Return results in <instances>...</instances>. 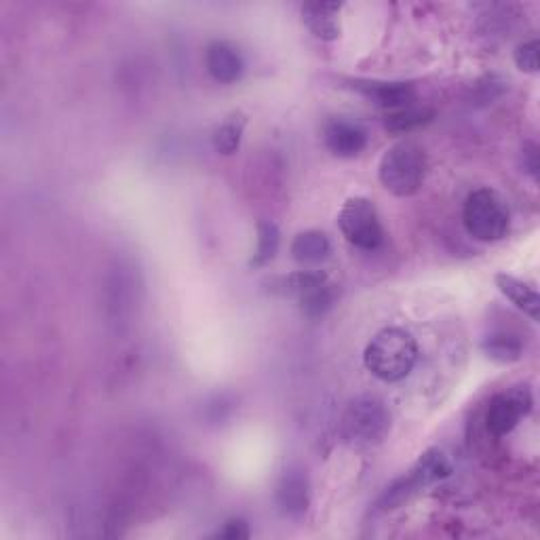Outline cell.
<instances>
[{"instance_id": "cell-5", "label": "cell", "mask_w": 540, "mask_h": 540, "mask_svg": "<svg viewBox=\"0 0 540 540\" xmlns=\"http://www.w3.org/2000/svg\"><path fill=\"white\" fill-rule=\"evenodd\" d=\"M452 473V465L450 460L446 458L441 450L431 448L424 452L416 465L412 467V471L397 479L393 486L387 488V492L382 494V498L378 500L380 511H393L399 509L403 503H408V500L418 494L422 488H427L435 481L448 477Z\"/></svg>"}, {"instance_id": "cell-7", "label": "cell", "mask_w": 540, "mask_h": 540, "mask_svg": "<svg viewBox=\"0 0 540 540\" xmlns=\"http://www.w3.org/2000/svg\"><path fill=\"white\" fill-rule=\"evenodd\" d=\"M532 391L528 384H517V387L496 395L486 412L488 431L496 437L509 435L522 418L532 412Z\"/></svg>"}, {"instance_id": "cell-8", "label": "cell", "mask_w": 540, "mask_h": 540, "mask_svg": "<svg viewBox=\"0 0 540 540\" xmlns=\"http://www.w3.org/2000/svg\"><path fill=\"white\" fill-rule=\"evenodd\" d=\"M351 87L359 91L363 98H368L376 106L384 110H401L414 106L416 102V89L412 83H401V81H361L355 79L351 81Z\"/></svg>"}, {"instance_id": "cell-21", "label": "cell", "mask_w": 540, "mask_h": 540, "mask_svg": "<svg viewBox=\"0 0 540 540\" xmlns=\"http://www.w3.org/2000/svg\"><path fill=\"white\" fill-rule=\"evenodd\" d=\"M513 60H515V66L522 70V72H538V41L534 38V41H528V43H522L515 53H513Z\"/></svg>"}, {"instance_id": "cell-13", "label": "cell", "mask_w": 540, "mask_h": 540, "mask_svg": "<svg viewBox=\"0 0 540 540\" xmlns=\"http://www.w3.org/2000/svg\"><path fill=\"white\" fill-rule=\"evenodd\" d=\"M494 283L498 287V292L507 300H511L524 315H528L534 321L540 317V296L532 285L507 273H498L494 277Z\"/></svg>"}, {"instance_id": "cell-9", "label": "cell", "mask_w": 540, "mask_h": 540, "mask_svg": "<svg viewBox=\"0 0 540 540\" xmlns=\"http://www.w3.org/2000/svg\"><path fill=\"white\" fill-rule=\"evenodd\" d=\"M205 68L211 74V79L230 85L237 83L243 76L245 60L239 47H235L233 43L214 41L205 51Z\"/></svg>"}, {"instance_id": "cell-16", "label": "cell", "mask_w": 540, "mask_h": 540, "mask_svg": "<svg viewBox=\"0 0 540 540\" xmlns=\"http://www.w3.org/2000/svg\"><path fill=\"white\" fill-rule=\"evenodd\" d=\"M481 351L496 363H515L524 355V344L515 334L496 332L481 342Z\"/></svg>"}, {"instance_id": "cell-15", "label": "cell", "mask_w": 540, "mask_h": 540, "mask_svg": "<svg viewBox=\"0 0 540 540\" xmlns=\"http://www.w3.org/2000/svg\"><path fill=\"white\" fill-rule=\"evenodd\" d=\"M327 281L325 273L321 270H298L287 277H277L270 281V292L285 296V298H296L300 300L308 292H313L315 287L323 285Z\"/></svg>"}, {"instance_id": "cell-1", "label": "cell", "mask_w": 540, "mask_h": 540, "mask_svg": "<svg viewBox=\"0 0 540 540\" xmlns=\"http://www.w3.org/2000/svg\"><path fill=\"white\" fill-rule=\"evenodd\" d=\"M418 361V344L401 327H384L365 346L363 363L372 376L382 382H401L408 378Z\"/></svg>"}, {"instance_id": "cell-3", "label": "cell", "mask_w": 540, "mask_h": 540, "mask_svg": "<svg viewBox=\"0 0 540 540\" xmlns=\"http://www.w3.org/2000/svg\"><path fill=\"white\" fill-rule=\"evenodd\" d=\"M391 433V412L376 395L355 397L342 416V437L357 448L378 446Z\"/></svg>"}, {"instance_id": "cell-14", "label": "cell", "mask_w": 540, "mask_h": 540, "mask_svg": "<svg viewBox=\"0 0 540 540\" xmlns=\"http://www.w3.org/2000/svg\"><path fill=\"white\" fill-rule=\"evenodd\" d=\"M289 252H292V258L298 264L315 266V264H321L330 258L332 243H330V239H327L325 233H321V230H304V233H300L292 241Z\"/></svg>"}, {"instance_id": "cell-2", "label": "cell", "mask_w": 540, "mask_h": 540, "mask_svg": "<svg viewBox=\"0 0 540 540\" xmlns=\"http://www.w3.org/2000/svg\"><path fill=\"white\" fill-rule=\"evenodd\" d=\"M427 152L416 142L403 140L382 154L378 178L395 197H414L427 178Z\"/></svg>"}, {"instance_id": "cell-17", "label": "cell", "mask_w": 540, "mask_h": 540, "mask_svg": "<svg viewBox=\"0 0 540 540\" xmlns=\"http://www.w3.org/2000/svg\"><path fill=\"white\" fill-rule=\"evenodd\" d=\"M435 117V112L431 108H420V106H408L401 110H393L384 119V127L391 133H412L424 125H429Z\"/></svg>"}, {"instance_id": "cell-23", "label": "cell", "mask_w": 540, "mask_h": 540, "mask_svg": "<svg viewBox=\"0 0 540 540\" xmlns=\"http://www.w3.org/2000/svg\"><path fill=\"white\" fill-rule=\"evenodd\" d=\"M524 167H526V171L530 173V176L534 180L538 178L540 163H538V148H536V144H526L524 146Z\"/></svg>"}, {"instance_id": "cell-18", "label": "cell", "mask_w": 540, "mask_h": 540, "mask_svg": "<svg viewBox=\"0 0 540 540\" xmlns=\"http://www.w3.org/2000/svg\"><path fill=\"white\" fill-rule=\"evenodd\" d=\"M245 123H247L245 114H241V112L230 114V117L214 131V138H211L214 150L224 154V157H228V154H235L241 146V140H243Z\"/></svg>"}, {"instance_id": "cell-12", "label": "cell", "mask_w": 540, "mask_h": 540, "mask_svg": "<svg viewBox=\"0 0 540 540\" xmlns=\"http://www.w3.org/2000/svg\"><path fill=\"white\" fill-rule=\"evenodd\" d=\"M340 3H306L302 7V22L321 41H336L340 36Z\"/></svg>"}, {"instance_id": "cell-4", "label": "cell", "mask_w": 540, "mask_h": 540, "mask_svg": "<svg viewBox=\"0 0 540 540\" xmlns=\"http://www.w3.org/2000/svg\"><path fill=\"white\" fill-rule=\"evenodd\" d=\"M462 222L467 233L484 243L505 239L511 228V214L505 199L492 188L473 190L462 209Z\"/></svg>"}, {"instance_id": "cell-22", "label": "cell", "mask_w": 540, "mask_h": 540, "mask_svg": "<svg viewBox=\"0 0 540 540\" xmlns=\"http://www.w3.org/2000/svg\"><path fill=\"white\" fill-rule=\"evenodd\" d=\"M216 538L224 540H245L249 538V526L243 522V519H228V522L218 530Z\"/></svg>"}, {"instance_id": "cell-20", "label": "cell", "mask_w": 540, "mask_h": 540, "mask_svg": "<svg viewBox=\"0 0 540 540\" xmlns=\"http://www.w3.org/2000/svg\"><path fill=\"white\" fill-rule=\"evenodd\" d=\"M300 311L308 317V319H321L327 313L332 311V306L336 302V285H332L330 281H325L323 285L315 287L313 292H308L306 296H302L300 300Z\"/></svg>"}, {"instance_id": "cell-19", "label": "cell", "mask_w": 540, "mask_h": 540, "mask_svg": "<svg viewBox=\"0 0 540 540\" xmlns=\"http://www.w3.org/2000/svg\"><path fill=\"white\" fill-rule=\"evenodd\" d=\"M281 245V233L275 222L270 220H260L258 222V243H256V252L252 258L254 268H262L268 262H273Z\"/></svg>"}, {"instance_id": "cell-11", "label": "cell", "mask_w": 540, "mask_h": 540, "mask_svg": "<svg viewBox=\"0 0 540 540\" xmlns=\"http://www.w3.org/2000/svg\"><path fill=\"white\" fill-rule=\"evenodd\" d=\"M275 503L285 517L298 519L306 513L308 503H311V496H308V479L304 471L289 469L283 473V477L277 484Z\"/></svg>"}, {"instance_id": "cell-6", "label": "cell", "mask_w": 540, "mask_h": 540, "mask_svg": "<svg viewBox=\"0 0 540 540\" xmlns=\"http://www.w3.org/2000/svg\"><path fill=\"white\" fill-rule=\"evenodd\" d=\"M338 226L351 245L374 252L384 241V230L374 203L365 197H351L338 214Z\"/></svg>"}, {"instance_id": "cell-10", "label": "cell", "mask_w": 540, "mask_h": 540, "mask_svg": "<svg viewBox=\"0 0 540 540\" xmlns=\"http://www.w3.org/2000/svg\"><path fill=\"white\" fill-rule=\"evenodd\" d=\"M323 140L327 150L340 159H353L368 146V133L353 121L334 119L325 125Z\"/></svg>"}]
</instances>
